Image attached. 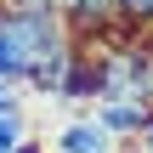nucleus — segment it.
<instances>
[{"label":"nucleus","mask_w":153,"mask_h":153,"mask_svg":"<svg viewBox=\"0 0 153 153\" xmlns=\"http://www.w3.org/2000/svg\"><path fill=\"white\" fill-rule=\"evenodd\" d=\"M23 142H34L28 114H23V108H6V114H0V153H17Z\"/></svg>","instance_id":"obj_5"},{"label":"nucleus","mask_w":153,"mask_h":153,"mask_svg":"<svg viewBox=\"0 0 153 153\" xmlns=\"http://www.w3.org/2000/svg\"><path fill=\"white\" fill-rule=\"evenodd\" d=\"M119 28L153 34V0H119Z\"/></svg>","instance_id":"obj_6"},{"label":"nucleus","mask_w":153,"mask_h":153,"mask_svg":"<svg viewBox=\"0 0 153 153\" xmlns=\"http://www.w3.org/2000/svg\"><path fill=\"white\" fill-rule=\"evenodd\" d=\"M57 17L74 40H102L119 28V0H57Z\"/></svg>","instance_id":"obj_3"},{"label":"nucleus","mask_w":153,"mask_h":153,"mask_svg":"<svg viewBox=\"0 0 153 153\" xmlns=\"http://www.w3.org/2000/svg\"><path fill=\"white\" fill-rule=\"evenodd\" d=\"M136 153H153V125L142 131V136H136Z\"/></svg>","instance_id":"obj_9"},{"label":"nucleus","mask_w":153,"mask_h":153,"mask_svg":"<svg viewBox=\"0 0 153 153\" xmlns=\"http://www.w3.org/2000/svg\"><path fill=\"white\" fill-rule=\"evenodd\" d=\"M17 91H23V85H11V79H0V114H6V108H23V97H17Z\"/></svg>","instance_id":"obj_7"},{"label":"nucleus","mask_w":153,"mask_h":153,"mask_svg":"<svg viewBox=\"0 0 153 153\" xmlns=\"http://www.w3.org/2000/svg\"><path fill=\"white\" fill-rule=\"evenodd\" d=\"M51 153H119V136L85 108V114L62 119V131L51 136Z\"/></svg>","instance_id":"obj_2"},{"label":"nucleus","mask_w":153,"mask_h":153,"mask_svg":"<svg viewBox=\"0 0 153 153\" xmlns=\"http://www.w3.org/2000/svg\"><path fill=\"white\" fill-rule=\"evenodd\" d=\"M119 142H136L142 131L153 125V102H136V97H102V102H85Z\"/></svg>","instance_id":"obj_4"},{"label":"nucleus","mask_w":153,"mask_h":153,"mask_svg":"<svg viewBox=\"0 0 153 153\" xmlns=\"http://www.w3.org/2000/svg\"><path fill=\"white\" fill-rule=\"evenodd\" d=\"M0 6H17V11H57V0H0Z\"/></svg>","instance_id":"obj_8"},{"label":"nucleus","mask_w":153,"mask_h":153,"mask_svg":"<svg viewBox=\"0 0 153 153\" xmlns=\"http://www.w3.org/2000/svg\"><path fill=\"white\" fill-rule=\"evenodd\" d=\"M148 40H153V34H148Z\"/></svg>","instance_id":"obj_10"},{"label":"nucleus","mask_w":153,"mask_h":153,"mask_svg":"<svg viewBox=\"0 0 153 153\" xmlns=\"http://www.w3.org/2000/svg\"><path fill=\"white\" fill-rule=\"evenodd\" d=\"M62 45H74L68 23L57 11H17V6H0V79L11 85H28Z\"/></svg>","instance_id":"obj_1"}]
</instances>
